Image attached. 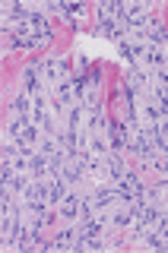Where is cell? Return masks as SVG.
I'll use <instances>...</instances> for the list:
<instances>
[{
  "mask_svg": "<svg viewBox=\"0 0 168 253\" xmlns=\"http://www.w3.org/2000/svg\"><path fill=\"white\" fill-rule=\"evenodd\" d=\"M57 209H60L63 218H79V215H83V200H79V196H73V193H67V196L57 203Z\"/></svg>",
  "mask_w": 168,
  "mask_h": 253,
  "instance_id": "6da1fadb",
  "label": "cell"
},
{
  "mask_svg": "<svg viewBox=\"0 0 168 253\" xmlns=\"http://www.w3.org/2000/svg\"><path fill=\"white\" fill-rule=\"evenodd\" d=\"M105 171H108V177H111V184H117V180L127 174V168H124V158L117 155V152H111L108 158H105Z\"/></svg>",
  "mask_w": 168,
  "mask_h": 253,
  "instance_id": "7a4b0ae2",
  "label": "cell"
},
{
  "mask_svg": "<svg viewBox=\"0 0 168 253\" xmlns=\"http://www.w3.org/2000/svg\"><path fill=\"white\" fill-rule=\"evenodd\" d=\"M38 73H42L38 67H26V70H22V85L29 89V95H42V76H38Z\"/></svg>",
  "mask_w": 168,
  "mask_h": 253,
  "instance_id": "3957f363",
  "label": "cell"
},
{
  "mask_svg": "<svg viewBox=\"0 0 168 253\" xmlns=\"http://www.w3.org/2000/svg\"><path fill=\"white\" fill-rule=\"evenodd\" d=\"M10 111H13V114H29V95L19 92V95L10 101Z\"/></svg>",
  "mask_w": 168,
  "mask_h": 253,
  "instance_id": "277c9868",
  "label": "cell"
}]
</instances>
